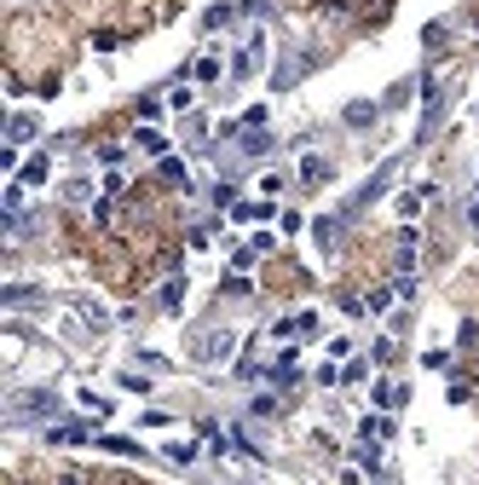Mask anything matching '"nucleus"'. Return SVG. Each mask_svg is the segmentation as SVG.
<instances>
[{"label": "nucleus", "instance_id": "obj_5", "mask_svg": "<svg viewBox=\"0 0 479 485\" xmlns=\"http://www.w3.org/2000/svg\"><path fill=\"white\" fill-rule=\"evenodd\" d=\"M254 64H260V40H248V47L237 53V64H231V75H248Z\"/></svg>", "mask_w": 479, "mask_h": 485}, {"label": "nucleus", "instance_id": "obj_9", "mask_svg": "<svg viewBox=\"0 0 479 485\" xmlns=\"http://www.w3.org/2000/svg\"><path fill=\"white\" fill-rule=\"evenodd\" d=\"M47 168H53V162H47V156H35V162H29V168H23V185H40V180H47Z\"/></svg>", "mask_w": 479, "mask_h": 485}, {"label": "nucleus", "instance_id": "obj_3", "mask_svg": "<svg viewBox=\"0 0 479 485\" xmlns=\"http://www.w3.org/2000/svg\"><path fill=\"white\" fill-rule=\"evenodd\" d=\"M300 180H307V185L329 180V162H324V156H307V162H300Z\"/></svg>", "mask_w": 479, "mask_h": 485}, {"label": "nucleus", "instance_id": "obj_6", "mask_svg": "<svg viewBox=\"0 0 479 485\" xmlns=\"http://www.w3.org/2000/svg\"><path fill=\"white\" fill-rule=\"evenodd\" d=\"M6 139H12V145H29V139H35V121H29V116H12V133H6Z\"/></svg>", "mask_w": 479, "mask_h": 485}, {"label": "nucleus", "instance_id": "obj_8", "mask_svg": "<svg viewBox=\"0 0 479 485\" xmlns=\"http://www.w3.org/2000/svg\"><path fill=\"white\" fill-rule=\"evenodd\" d=\"M99 445H104V451H116V457H139L133 439H116V433H110V439H99Z\"/></svg>", "mask_w": 479, "mask_h": 485}, {"label": "nucleus", "instance_id": "obj_7", "mask_svg": "<svg viewBox=\"0 0 479 485\" xmlns=\"http://www.w3.org/2000/svg\"><path fill=\"white\" fill-rule=\"evenodd\" d=\"M346 121H353V127H370V121H375V104H346Z\"/></svg>", "mask_w": 479, "mask_h": 485}, {"label": "nucleus", "instance_id": "obj_1", "mask_svg": "<svg viewBox=\"0 0 479 485\" xmlns=\"http://www.w3.org/2000/svg\"><path fill=\"white\" fill-rule=\"evenodd\" d=\"M231 347H237V335H231V329H220V335H202V341H197V359H202V364H220Z\"/></svg>", "mask_w": 479, "mask_h": 485}, {"label": "nucleus", "instance_id": "obj_4", "mask_svg": "<svg viewBox=\"0 0 479 485\" xmlns=\"http://www.w3.org/2000/svg\"><path fill=\"white\" fill-rule=\"evenodd\" d=\"M375 405H387V410H399V405H404V387H393V381H381V387H375Z\"/></svg>", "mask_w": 479, "mask_h": 485}, {"label": "nucleus", "instance_id": "obj_2", "mask_svg": "<svg viewBox=\"0 0 479 485\" xmlns=\"http://www.w3.org/2000/svg\"><path fill=\"white\" fill-rule=\"evenodd\" d=\"M40 410H53V393H23L18 399V416H40Z\"/></svg>", "mask_w": 479, "mask_h": 485}]
</instances>
